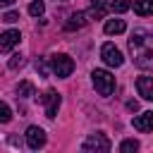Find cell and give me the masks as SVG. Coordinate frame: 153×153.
I'll return each instance as SVG.
<instances>
[{
	"label": "cell",
	"instance_id": "6da1fadb",
	"mask_svg": "<svg viewBox=\"0 0 153 153\" xmlns=\"http://www.w3.org/2000/svg\"><path fill=\"white\" fill-rule=\"evenodd\" d=\"M129 53L139 69L151 72L153 69V33H148L143 29H134V33L129 38Z\"/></svg>",
	"mask_w": 153,
	"mask_h": 153
},
{
	"label": "cell",
	"instance_id": "7a4b0ae2",
	"mask_svg": "<svg viewBox=\"0 0 153 153\" xmlns=\"http://www.w3.org/2000/svg\"><path fill=\"white\" fill-rule=\"evenodd\" d=\"M91 81H93V88L100 93V96H110L115 91V76L105 69H93L91 74Z\"/></svg>",
	"mask_w": 153,
	"mask_h": 153
},
{
	"label": "cell",
	"instance_id": "3957f363",
	"mask_svg": "<svg viewBox=\"0 0 153 153\" xmlns=\"http://www.w3.org/2000/svg\"><path fill=\"white\" fill-rule=\"evenodd\" d=\"M50 69H53L55 76L65 79V76H69V74L74 72V60H72L69 55H65V53L53 55V57H50Z\"/></svg>",
	"mask_w": 153,
	"mask_h": 153
},
{
	"label": "cell",
	"instance_id": "277c9868",
	"mask_svg": "<svg viewBox=\"0 0 153 153\" xmlns=\"http://www.w3.org/2000/svg\"><path fill=\"white\" fill-rule=\"evenodd\" d=\"M81 151L84 153H108L110 151V139L105 134H91L81 143Z\"/></svg>",
	"mask_w": 153,
	"mask_h": 153
},
{
	"label": "cell",
	"instance_id": "5b68a950",
	"mask_svg": "<svg viewBox=\"0 0 153 153\" xmlns=\"http://www.w3.org/2000/svg\"><path fill=\"white\" fill-rule=\"evenodd\" d=\"M100 57H103V62L108 67H122V62H124V57H122V53H120V48L115 43H105L100 48Z\"/></svg>",
	"mask_w": 153,
	"mask_h": 153
},
{
	"label": "cell",
	"instance_id": "8992f818",
	"mask_svg": "<svg viewBox=\"0 0 153 153\" xmlns=\"http://www.w3.org/2000/svg\"><path fill=\"white\" fill-rule=\"evenodd\" d=\"M41 103H43V108H45V117H55L57 115V110H60V103H62V98H60V93L57 91H45L43 96H41Z\"/></svg>",
	"mask_w": 153,
	"mask_h": 153
},
{
	"label": "cell",
	"instance_id": "52a82bcc",
	"mask_svg": "<svg viewBox=\"0 0 153 153\" xmlns=\"http://www.w3.org/2000/svg\"><path fill=\"white\" fill-rule=\"evenodd\" d=\"M26 146H29L31 151L43 148V146H45V131H43L41 127H29V129H26Z\"/></svg>",
	"mask_w": 153,
	"mask_h": 153
},
{
	"label": "cell",
	"instance_id": "ba28073f",
	"mask_svg": "<svg viewBox=\"0 0 153 153\" xmlns=\"http://www.w3.org/2000/svg\"><path fill=\"white\" fill-rule=\"evenodd\" d=\"M19 41H22V33L14 31V29H10V31H5V33L0 36V50H2V53H10Z\"/></svg>",
	"mask_w": 153,
	"mask_h": 153
},
{
	"label": "cell",
	"instance_id": "9c48e42d",
	"mask_svg": "<svg viewBox=\"0 0 153 153\" xmlns=\"http://www.w3.org/2000/svg\"><path fill=\"white\" fill-rule=\"evenodd\" d=\"M131 124H134V129H139V131H151V129H153V110L136 115V117L131 120Z\"/></svg>",
	"mask_w": 153,
	"mask_h": 153
},
{
	"label": "cell",
	"instance_id": "30bf717a",
	"mask_svg": "<svg viewBox=\"0 0 153 153\" xmlns=\"http://www.w3.org/2000/svg\"><path fill=\"white\" fill-rule=\"evenodd\" d=\"M136 91H139L141 98L153 100V79H151V76H139V79H136Z\"/></svg>",
	"mask_w": 153,
	"mask_h": 153
},
{
	"label": "cell",
	"instance_id": "8fae6325",
	"mask_svg": "<svg viewBox=\"0 0 153 153\" xmlns=\"http://www.w3.org/2000/svg\"><path fill=\"white\" fill-rule=\"evenodd\" d=\"M105 12H108V2H105V0H88V17L103 19Z\"/></svg>",
	"mask_w": 153,
	"mask_h": 153
},
{
	"label": "cell",
	"instance_id": "7c38bea8",
	"mask_svg": "<svg viewBox=\"0 0 153 153\" xmlns=\"http://www.w3.org/2000/svg\"><path fill=\"white\" fill-rule=\"evenodd\" d=\"M86 26V14L84 12H74V14H69V19L65 22V29L67 31H76V29H84Z\"/></svg>",
	"mask_w": 153,
	"mask_h": 153
},
{
	"label": "cell",
	"instance_id": "4fadbf2b",
	"mask_svg": "<svg viewBox=\"0 0 153 153\" xmlns=\"http://www.w3.org/2000/svg\"><path fill=\"white\" fill-rule=\"evenodd\" d=\"M134 12L141 17L153 14V0H134Z\"/></svg>",
	"mask_w": 153,
	"mask_h": 153
},
{
	"label": "cell",
	"instance_id": "5bb4252c",
	"mask_svg": "<svg viewBox=\"0 0 153 153\" xmlns=\"http://www.w3.org/2000/svg\"><path fill=\"white\" fill-rule=\"evenodd\" d=\"M127 29V24H124V19H108L105 22V33H122Z\"/></svg>",
	"mask_w": 153,
	"mask_h": 153
},
{
	"label": "cell",
	"instance_id": "9a60e30c",
	"mask_svg": "<svg viewBox=\"0 0 153 153\" xmlns=\"http://www.w3.org/2000/svg\"><path fill=\"white\" fill-rule=\"evenodd\" d=\"M17 96H22V98H31V96H33V84H31V81H22V84L17 86Z\"/></svg>",
	"mask_w": 153,
	"mask_h": 153
},
{
	"label": "cell",
	"instance_id": "2e32d148",
	"mask_svg": "<svg viewBox=\"0 0 153 153\" xmlns=\"http://www.w3.org/2000/svg\"><path fill=\"white\" fill-rule=\"evenodd\" d=\"M134 151H139V141L136 139H124L120 143V153H134Z\"/></svg>",
	"mask_w": 153,
	"mask_h": 153
},
{
	"label": "cell",
	"instance_id": "e0dca14e",
	"mask_svg": "<svg viewBox=\"0 0 153 153\" xmlns=\"http://www.w3.org/2000/svg\"><path fill=\"white\" fill-rule=\"evenodd\" d=\"M129 7H131V0H112V2H110V10H112V12H117V14L127 12Z\"/></svg>",
	"mask_w": 153,
	"mask_h": 153
},
{
	"label": "cell",
	"instance_id": "ac0fdd59",
	"mask_svg": "<svg viewBox=\"0 0 153 153\" xmlns=\"http://www.w3.org/2000/svg\"><path fill=\"white\" fill-rule=\"evenodd\" d=\"M45 12V5H43V0H33L31 5H29V14L31 17H41Z\"/></svg>",
	"mask_w": 153,
	"mask_h": 153
},
{
	"label": "cell",
	"instance_id": "d6986e66",
	"mask_svg": "<svg viewBox=\"0 0 153 153\" xmlns=\"http://www.w3.org/2000/svg\"><path fill=\"white\" fill-rule=\"evenodd\" d=\"M22 65H24V55H22V53H14V55L10 57V62H7L10 69H17V67H22Z\"/></svg>",
	"mask_w": 153,
	"mask_h": 153
},
{
	"label": "cell",
	"instance_id": "ffe728a7",
	"mask_svg": "<svg viewBox=\"0 0 153 153\" xmlns=\"http://www.w3.org/2000/svg\"><path fill=\"white\" fill-rule=\"evenodd\" d=\"M10 120H12V110L7 103H2L0 105V122H10Z\"/></svg>",
	"mask_w": 153,
	"mask_h": 153
},
{
	"label": "cell",
	"instance_id": "44dd1931",
	"mask_svg": "<svg viewBox=\"0 0 153 153\" xmlns=\"http://www.w3.org/2000/svg\"><path fill=\"white\" fill-rule=\"evenodd\" d=\"M19 19V12H5L2 14V22H7V24H14Z\"/></svg>",
	"mask_w": 153,
	"mask_h": 153
},
{
	"label": "cell",
	"instance_id": "7402d4cb",
	"mask_svg": "<svg viewBox=\"0 0 153 153\" xmlns=\"http://www.w3.org/2000/svg\"><path fill=\"white\" fill-rule=\"evenodd\" d=\"M36 69H38V72H41V74H43V76H45V74H48V65H45V62H43V60H36Z\"/></svg>",
	"mask_w": 153,
	"mask_h": 153
},
{
	"label": "cell",
	"instance_id": "603a6c76",
	"mask_svg": "<svg viewBox=\"0 0 153 153\" xmlns=\"http://www.w3.org/2000/svg\"><path fill=\"white\" fill-rule=\"evenodd\" d=\"M127 108H129V110H139V103H136V100H129Z\"/></svg>",
	"mask_w": 153,
	"mask_h": 153
},
{
	"label": "cell",
	"instance_id": "cb8c5ba5",
	"mask_svg": "<svg viewBox=\"0 0 153 153\" xmlns=\"http://www.w3.org/2000/svg\"><path fill=\"white\" fill-rule=\"evenodd\" d=\"M0 2H2V5H5V7H7V5H12V2H14V0H0Z\"/></svg>",
	"mask_w": 153,
	"mask_h": 153
}]
</instances>
